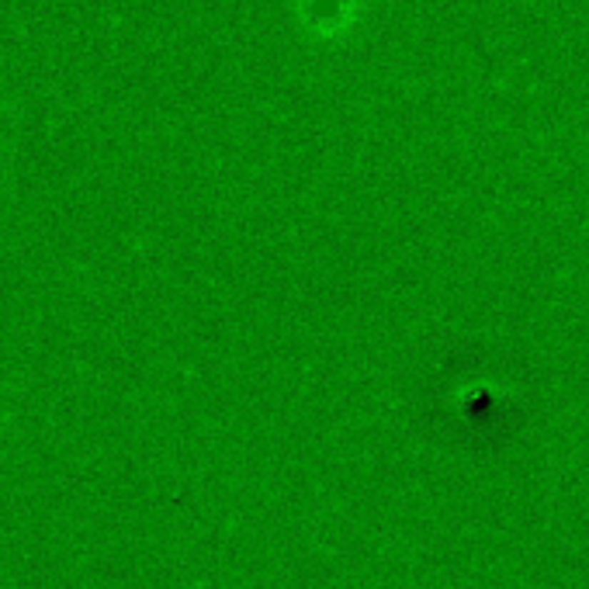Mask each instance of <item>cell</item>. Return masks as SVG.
<instances>
[]
</instances>
